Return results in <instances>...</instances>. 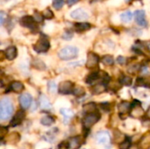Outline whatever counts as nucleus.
Returning <instances> with one entry per match:
<instances>
[{"label":"nucleus","mask_w":150,"mask_h":149,"mask_svg":"<svg viewBox=\"0 0 150 149\" xmlns=\"http://www.w3.org/2000/svg\"><path fill=\"white\" fill-rule=\"evenodd\" d=\"M13 112L12 103L9 98H3L0 102V119L6 120L8 119Z\"/></svg>","instance_id":"obj_1"},{"label":"nucleus","mask_w":150,"mask_h":149,"mask_svg":"<svg viewBox=\"0 0 150 149\" xmlns=\"http://www.w3.org/2000/svg\"><path fill=\"white\" fill-rule=\"evenodd\" d=\"M58 55L60 59L64 60V61L72 60V59H75L78 55V49L73 46H67L60 50Z\"/></svg>","instance_id":"obj_2"},{"label":"nucleus","mask_w":150,"mask_h":149,"mask_svg":"<svg viewBox=\"0 0 150 149\" xmlns=\"http://www.w3.org/2000/svg\"><path fill=\"white\" fill-rule=\"evenodd\" d=\"M50 48V42L47 36L42 35L33 45V49L37 53H46Z\"/></svg>","instance_id":"obj_3"},{"label":"nucleus","mask_w":150,"mask_h":149,"mask_svg":"<svg viewBox=\"0 0 150 149\" xmlns=\"http://www.w3.org/2000/svg\"><path fill=\"white\" fill-rule=\"evenodd\" d=\"M100 119L99 114L94 112V113H90V114H86L85 117L83 119V126L85 128H91V126H93Z\"/></svg>","instance_id":"obj_4"},{"label":"nucleus","mask_w":150,"mask_h":149,"mask_svg":"<svg viewBox=\"0 0 150 149\" xmlns=\"http://www.w3.org/2000/svg\"><path fill=\"white\" fill-rule=\"evenodd\" d=\"M20 25L24 27L29 28L30 30H36L38 28L36 25V20L32 16H24L23 18H21Z\"/></svg>","instance_id":"obj_5"},{"label":"nucleus","mask_w":150,"mask_h":149,"mask_svg":"<svg viewBox=\"0 0 150 149\" xmlns=\"http://www.w3.org/2000/svg\"><path fill=\"white\" fill-rule=\"evenodd\" d=\"M134 19L135 22L142 27H147L148 22L146 19V13L143 10H137L134 11Z\"/></svg>","instance_id":"obj_6"},{"label":"nucleus","mask_w":150,"mask_h":149,"mask_svg":"<svg viewBox=\"0 0 150 149\" xmlns=\"http://www.w3.org/2000/svg\"><path fill=\"white\" fill-rule=\"evenodd\" d=\"M74 85L71 82L69 81H64V82H62L60 84H59V88H58V91L61 93V94H69L71 92H73L74 90Z\"/></svg>","instance_id":"obj_7"},{"label":"nucleus","mask_w":150,"mask_h":149,"mask_svg":"<svg viewBox=\"0 0 150 149\" xmlns=\"http://www.w3.org/2000/svg\"><path fill=\"white\" fill-rule=\"evenodd\" d=\"M99 62V57L94 53H89L88 58L86 61V67L89 68H94L98 65Z\"/></svg>","instance_id":"obj_8"},{"label":"nucleus","mask_w":150,"mask_h":149,"mask_svg":"<svg viewBox=\"0 0 150 149\" xmlns=\"http://www.w3.org/2000/svg\"><path fill=\"white\" fill-rule=\"evenodd\" d=\"M70 16L72 18L77 19V20H84V19H87L89 18L88 13L82 8H78V9L74 10L70 13Z\"/></svg>","instance_id":"obj_9"},{"label":"nucleus","mask_w":150,"mask_h":149,"mask_svg":"<svg viewBox=\"0 0 150 149\" xmlns=\"http://www.w3.org/2000/svg\"><path fill=\"white\" fill-rule=\"evenodd\" d=\"M33 98L29 93H24L19 97V104L23 109H28L32 104Z\"/></svg>","instance_id":"obj_10"},{"label":"nucleus","mask_w":150,"mask_h":149,"mask_svg":"<svg viewBox=\"0 0 150 149\" xmlns=\"http://www.w3.org/2000/svg\"><path fill=\"white\" fill-rule=\"evenodd\" d=\"M25 117V112L23 111H21V110L20 111H18L15 113L14 117L12 118V120L11 121L10 126H12V127H15V126L20 125L22 123V121L24 120Z\"/></svg>","instance_id":"obj_11"},{"label":"nucleus","mask_w":150,"mask_h":149,"mask_svg":"<svg viewBox=\"0 0 150 149\" xmlns=\"http://www.w3.org/2000/svg\"><path fill=\"white\" fill-rule=\"evenodd\" d=\"M97 141L99 144H102V145H105V146L109 145L110 141H111L110 134L107 132H99L97 134Z\"/></svg>","instance_id":"obj_12"},{"label":"nucleus","mask_w":150,"mask_h":149,"mask_svg":"<svg viewBox=\"0 0 150 149\" xmlns=\"http://www.w3.org/2000/svg\"><path fill=\"white\" fill-rule=\"evenodd\" d=\"M4 54L6 59H8L9 61H11L13 59L16 58L17 54H18V51H17V47L15 46H10L9 47H7L4 51Z\"/></svg>","instance_id":"obj_13"},{"label":"nucleus","mask_w":150,"mask_h":149,"mask_svg":"<svg viewBox=\"0 0 150 149\" xmlns=\"http://www.w3.org/2000/svg\"><path fill=\"white\" fill-rule=\"evenodd\" d=\"M82 145V139L79 136H75L69 139V148L78 149Z\"/></svg>","instance_id":"obj_14"},{"label":"nucleus","mask_w":150,"mask_h":149,"mask_svg":"<svg viewBox=\"0 0 150 149\" xmlns=\"http://www.w3.org/2000/svg\"><path fill=\"white\" fill-rule=\"evenodd\" d=\"M106 90V84L105 83H97L95 85H93L91 89V92L94 94V95H98V94H101L103 92H105Z\"/></svg>","instance_id":"obj_15"},{"label":"nucleus","mask_w":150,"mask_h":149,"mask_svg":"<svg viewBox=\"0 0 150 149\" xmlns=\"http://www.w3.org/2000/svg\"><path fill=\"white\" fill-rule=\"evenodd\" d=\"M24 84L21 82L14 81L10 84V90L15 92V93H20L24 90Z\"/></svg>","instance_id":"obj_16"},{"label":"nucleus","mask_w":150,"mask_h":149,"mask_svg":"<svg viewBox=\"0 0 150 149\" xmlns=\"http://www.w3.org/2000/svg\"><path fill=\"white\" fill-rule=\"evenodd\" d=\"M75 28L77 32H83L84 31L90 30L91 28V25L90 23H86V22H79V23L75 24Z\"/></svg>","instance_id":"obj_17"},{"label":"nucleus","mask_w":150,"mask_h":149,"mask_svg":"<svg viewBox=\"0 0 150 149\" xmlns=\"http://www.w3.org/2000/svg\"><path fill=\"white\" fill-rule=\"evenodd\" d=\"M118 109H119V112L120 114H126V113H127L130 111V109H131V104L128 103V102L123 101V102H121V103L119 104Z\"/></svg>","instance_id":"obj_18"},{"label":"nucleus","mask_w":150,"mask_h":149,"mask_svg":"<svg viewBox=\"0 0 150 149\" xmlns=\"http://www.w3.org/2000/svg\"><path fill=\"white\" fill-rule=\"evenodd\" d=\"M40 107L43 110H49L51 108V104L45 95H41L40 97Z\"/></svg>","instance_id":"obj_19"},{"label":"nucleus","mask_w":150,"mask_h":149,"mask_svg":"<svg viewBox=\"0 0 150 149\" xmlns=\"http://www.w3.org/2000/svg\"><path fill=\"white\" fill-rule=\"evenodd\" d=\"M96 110H97V106L94 103H89L83 106V112L86 114L94 113V112H96Z\"/></svg>","instance_id":"obj_20"},{"label":"nucleus","mask_w":150,"mask_h":149,"mask_svg":"<svg viewBox=\"0 0 150 149\" xmlns=\"http://www.w3.org/2000/svg\"><path fill=\"white\" fill-rule=\"evenodd\" d=\"M120 18L122 20V22L124 23H129L132 21L133 19V13L130 11H124L121 15H120Z\"/></svg>","instance_id":"obj_21"},{"label":"nucleus","mask_w":150,"mask_h":149,"mask_svg":"<svg viewBox=\"0 0 150 149\" xmlns=\"http://www.w3.org/2000/svg\"><path fill=\"white\" fill-rule=\"evenodd\" d=\"M143 113H144V112H143V109L141 107V105H139V106H134V109L132 111V116L134 118L139 119V118H141L143 115Z\"/></svg>","instance_id":"obj_22"},{"label":"nucleus","mask_w":150,"mask_h":149,"mask_svg":"<svg viewBox=\"0 0 150 149\" xmlns=\"http://www.w3.org/2000/svg\"><path fill=\"white\" fill-rule=\"evenodd\" d=\"M54 122V119L52 116H45L40 119V123L46 126H49L53 125Z\"/></svg>","instance_id":"obj_23"},{"label":"nucleus","mask_w":150,"mask_h":149,"mask_svg":"<svg viewBox=\"0 0 150 149\" xmlns=\"http://www.w3.org/2000/svg\"><path fill=\"white\" fill-rule=\"evenodd\" d=\"M98 78H99V74H98V72H93V73L90 74V75L87 76V78H86V83L91 84L94 81L98 80Z\"/></svg>","instance_id":"obj_24"},{"label":"nucleus","mask_w":150,"mask_h":149,"mask_svg":"<svg viewBox=\"0 0 150 149\" xmlns=\"http://www.w3.org/2000/svg\"><path fill=\"white\" fill-rule=\"evenodd\" d=\"M102 62L103 64L106 65V66H111L113 64L114 61H113V57L112 55H105L102 58Z\"/></svg>","instance_id":"obj_25"},{"label":"nucleus","mask_w":150,"mask_h":149,"mask_svg":"<svg viewBox=\"0 0 150 149\" xmlns=\"http://www.w3.org/2000/svg\"><path fill=\"white\" fill-rule=\"evenodd\" d=\"M61 113L62 115L65 118V119H69V118H72L74 113L71 110L69 109H66V108H62L61 109Z\"/></svg>","instance_id":"obj_26"},{"label":"nucleus","mask_w":150,"mask_h":149,"mask_svg":"<svg viewBox=\"0 0 150 149\" xmlns=\"http://www.w3.org/2000/svg\"><path fill=\"white\" fill-rule=\"evenodd\" d=\"M73 93L76 97H82L83 95H84L85 91L83 90V87L81 86H76L74 88V90H73Z\"/></svg>","instance_id":"obj_27"},{"label":"nucleus","mask_w":150,"mask_h":149,"mask_svg":"<svg viewBox=\"0 0 150 149\" xmlns=\"http://www.w3.org/2000/svg\"><path fill=\"white\" fill-rule=\"evenodd\" d=\"M53 7L55 10H60L64 4V0H53Z\"/></svg>","instance_id":"obj_28"},{"label":"nucleus","mask_w":150,"mask_h":149,"mask_svg":"<svg viewBox=\"0 0 150 149\" xmlns=\"http://www.w3.org/2000/svg\"><path fill=\"white\" fill-rule=\"evenodd\" d=\"M120 82H121V83H122V84H124V85H126V86H130V85L132 84V83H133L132 78H131V77H129V76H122V78H121Z\"/></svg>","instance_id":"obj_29"},{"label":"nucleus","mask_w":150,"mask_h":149,"mask_svg":"<svg viewBox=\"0 0 150 149\" xmlns=\"http://www.w3.org/2000/svg\"><path fill=\"white\" fill-rule=\"evenodd\" d=\"M43 17L45 18H47V19H52L53 18H54V13H53V11L49 9V8H47V9H46L44 11H43Z\"/></svg>","instance_id":"obj_30"},{"label":"nucleus","mask_w":150,"mask_h":149,"mask_svg":"<svg viewBox=\"0 0 150 149\" xmlns=\"http://www.w3.org/2000/svg\"><path fill=\"white\" fill-rule=\"evenodd\" d=\"M131 147V142L129 141H124L120 144V149H129Z\"/></svg>","instance_id":"obj_31"},{"label":"nucleus","mask_w":150,"mask_h":149,"mask_svg":"<svg viewBox=\"0 0 150 149\" xmlns=\"http://www.w3.org/2000/svg\"><path fill=\"white\" fill-rule=\"evenodd\" d=\"M18 136H19V135H18L17 133H11V134L9 136V138H8V139H9V142H10V143H12V144H13V143H17V142L18 141L19 139H15V137H18Z\"/></svg>","instance_id":"obj_32"},{"label":"nucleus","mask_w":150,"mask_h":149,"mask_svg":"<svg viewBox=\"0 0 150 149\" xmlns=\"http://www.w3.org/2000/svg\"><path fill=\"white\" fill-rule=\"evenodd\" d=\"M48 90L51 93H54L56 91V84L54 81H50L48 83Z\"/></svg>","instance_id":"obj_33"},{"label":"nucleus","mask_w":150,"mask_h":149,"mask_svg":"<svg viewBox=\"0 0 150 149\" xmlns=\"http://www.w3.org/2000/svg\"><path fill=\"white\" fill-rule=\"evenodd\" d=\"M72 36H73V32H72L71 31H66V32H64V34L62 35V38H63L64 40H70V39L72 38Z\"/></svg>","instance_id":"obj_34"},{"label":"nucleus","mask_w":150,"mask_h":149,"mask_svg":"<svg viewBox=\"0 0 150 149\" xmlns=\"http://www.w3.org/2000/svg\"><path fill=\"white\" fill-rule=\"evenodd\" d=\"M34 19L36 20V22H41L42 19H43V15H40V14H39L38 12H35Z\"/></svg>","instance_id":"obj_35"},{"label":"nucleus","mask_w":150,"mask_h":149,"mask_svg":"<svg viewBox=\"0 0 150 149\" xmlns=\"http://www.w3.org/2000/svg\"><path fill=\"white\" fill-rule=\"evenodd\" d=\"M117 61H118V63H120V65H123V64H125V62H126V59H125L123 56H119L118 59H117Z\"/></svg>","instance_id":"obj_36"},{"label":"nucleus","mask_w":150,"mask_h":149,"mask_svg":"<svg viewBox=\"0 0 150 149\" xmlns=\"http://www.w3.org/2000/svg\"><path fill=\"white\" fill-rule=\"evenodd\" d=\"M80 0H67V4H68L69 6H72V5H74L75 4H76Z\"/></svg>","instance_id":"obj_37"},{"label":"nucleus","mask_w":150,"mask_h":149,"mask_svg":"<svg viewBox=\"0 0 150 149\" xmlns=\"http://www.w3.org/2000/svg\"><path fill=\"white\" fill-rule=\"evenodd\" d=\"M4 17H5V14H4V11H1V12H0V22H1V25H4Z\"/></svg>","instance_id":"obj_38"},{"label":"nucleus","mask_w":150,"mask_h":149,"mask_svg":"<svg viewBox=\"0 0 150 149\" xmlns=\"http://www.w3.org/2000/svg\"><path fill=\"white\" fill-rule=\"evenodd\" d=\"M142 45H143V47H146L149 51L150 52V41H148V42H144V43H142Z\"/></svg>","instance_id":"obj_39"},{"label":"nucleus","mask_w":150,"mask_h":149,"mask_svg":"<svg viewBox=\"0 0 150 149\" xmlns=\"http://www.w3.org/2000/svg\"><path fill=\"white\" fill-rule=\"evenodd\" d=\"M148 117L150 119V108L149 109V111H148Z\"/></svg>","instance_id":"obj_40"},{"label":"nucleus","mask_w":150,"mask_h":149,"mask_svg":"<svg viewBox=\"0 0 150 149\" xmlns=\"http://www.w3.org/2000/svg\"><path fill=\"white\" fill-rule=\"evenodd\" d=\"M125 1H126V2H129L130 0H125Z\"/></svg>","instance_id":"obj_41"}]
</instances>
